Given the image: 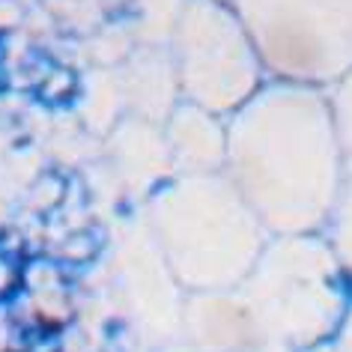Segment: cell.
Instances as JSON below:
<instances>
[{
    "mask_svg": "<svg viewBox=\"0 0 352 352\" xmlns=\"http://www.w3.org/2000/svg\"><path fill=\"white\" fill-rule=\"evenodd\" d=\"M126 96L135 111V117L149 122H164L170 111L182 102L179 81H176V66L170 45H149L138 51L129 63Z\"/></svg>",
    "mask_w": 352,
    "mask_h": 352,
    "instance_id": "52a82bcc",
    "label": "cell"
},
{
    "mask_svg": "<svg viewBox=\"0 0 352 352\" xmlns=\"http://www.w3.org/2000/svg\"><path fill=\"white\" fill-rule=\"evenodd\" d=\"M149 227L176 278L233 287L257 266L269 230L227 173L176 176L149 197Z\"/></svg>",
    "mask_w": 352,
    "mask_h": 352,
    "instance_id": "7a4b0ae2",
    "label": "cell"
},
{
    "mask_svg": "<svg viewBox=\"0 0 352 352\" xmlns=\"http://www.w3.org/2000/svg\"><path fill=\"white\" fill-rule=\"evenodd\" d=\"M113 153H117V167L126 176V182L140 191L155 195L164 186V173L173 170L164 129L140 117H131L120 126V131L113 135Z\"/></svg>",
    "mask_w": 352,
    "mask_h": 352,
    "instance_id": "ba28073f",
    "label": "cell"
},
{
    "mask_svg": "<svg viewBox=\"0 0 352 352\" xmlns=\"http://www.w3.org/2000/svg\"><path fill=\"white\" fill-rule=\"evenodd\" d=\"M170 54L182 102L233 117L269 81L239 15L224 0H186Z\"/></svg>",
    "mask_w": 352,
    "mask_h": 352,
    "instance_id": "5b68a950",
    "label": "cell"
},
{
    "mask_svg": "<svg viewBox=\"0 0 352 352\" xmlns=\"http://www.w3.org/2000/svg\"><path fill=\"white\" fill-rule=\"evenodd\" d=\"M325 239L331 242L338 260L343 263V269L352 275V170L346 176V186L340 191V200L334 206V215L329 227H325Z\"/></svg>",
    "mask_w": 352,
    "mask_h": 352,
    "instance_id": "9c48e42d",
    "label": "cell"
},
{
    "mask_svg": "<svg viewBox=\"0 0 352 352\" xmlns=\"http://www.w3.org/2000/svg\"><path fill=\"white\" fill-rule=\"evenodd\" d=\"M224 173L269 236L325 233L349 176L329 93L266 81L227 117Z\"/></svg>",
    "mask_w": 352,
    "mask_h": 352,
    "instance_id": "6da1fadb",
    "label": "cell"
},
{
    "mask_svg": "<svg viewBox=\"0 0 352 352\" xmlns=\"http://www.w3.org/2000/svg\"><path fill=\"white\" fill-rule=\"evenodd\" d=\"M343 263L322 233L272 236L248 275L260 325L296 343L325 338L343 316Z\"/></svg>",
    "mask_w": 352,
    "mask_h": 352,
    "instance_id": "277c9868",
    "label": "cell"
},
{
    "mask_svg": "<svg viewBox=\"0 0 352 352\" xmlns=\"http://www.w3.org/2000/svg\"><path fill=\"white\" fill-rule=\"evenodd\" d=\"M329 104H331V117L334 129L340 138V149L346 158V167L352 170V72L346 78H340L334 87H329Z\"/></svg>",
    "mask_w": 352,
    "mask_h": 352,
    "instance_id": "30bf717a",
    "label": "cell"
},
{
    "mask_svg": "<svg viewBox=\"0 0 352 352\" xmlns=\"http://www.w3.org/2000/svg\"><path fill=\"white\" fill-rule=\"evenodd\" d=\"M269 81L329 90L352 72V0H230Z\"/></svg>",
    "mask_w": 352,
    "mask_h": 352,
    "instance_id": "3957f363",
    "label": "cell"
},
{
    "mask_svg": "<svg viewBox=\"0 0 352 352\" xmlns=\"http://www.w3.org/2000/svg\"><path fill=\"white\" fill-rule=\"evenodd\" d=\"M164 140L176 176L224 173L227 120L191 102H179L164 120Z\"/></svg>",
    "mask_w": 352,
    "mask_h": 352,
    "instance_id": "8992f818",
    "label": "cell"
},
{
    "mask_svg": "<svg viewBox=\"0 0 352 352\" xmlns=\"http://www.w3.org/2000/svg\"><path fill=\"white\" fill-rule=\"evenodd\" d=\"M340 352H352V314H349L346 325H343V346H340Z\"/></svg>",
    "mask_w": 352,
    "mask_h": 352,
    "instance_id": "8fae6325",
    "label": "cell"
}]
</instances>
